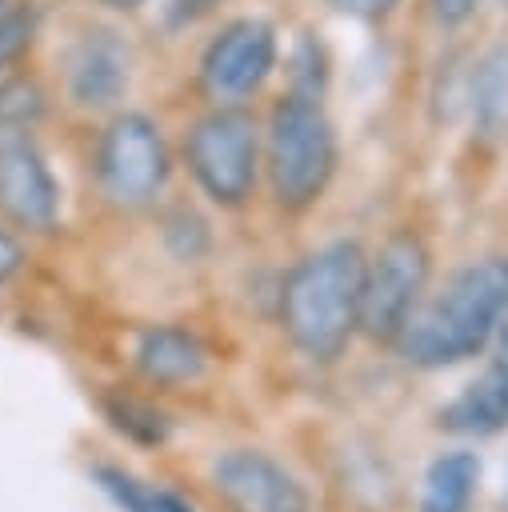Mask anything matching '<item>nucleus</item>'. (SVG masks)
<instances>
[{"label": "nucleus", "instance_id": "nucleus-11", "mask_svg": "<svg viewBox=\"0 0 508 512\" xmlns=\"http://www.w3.org/2000/svg\"><path fill=\"white\" fill-rule=\"evenodd\" d=\"M132 364L156 388H184V384H196L208 372V348L188 328L152 324L136 336Z\"/></svg>", "mask_w": 508, "mask_h": 512}, {"label": "nucleus", "instance_id": "nucleus-13", "mask_svg": "<svg viewBox=\"0 0 508 512\" xmlns=\"http://www.w3.org/2000/svg\"><path fill=\"white\" fill-rule=\"evenodd\" d=\"M480 488V456L468 448L440 452L420 476V512H468Z\"/></svg>", "mask_w": 508, "mask_h": 512}, {"label": "nucleus", "instance_id": "nucleus-9", "mask_svg": "<svg viewBox=\"0 0 508 512\" xmlns=\"http://www.w3.org/2000/svg\"><path fill=\"white\" fill-rule=\"evenodd\" d=\"M272 56H276L272 28L264 20H240L224 28L204 52V88L216 100H244L264 84Z\"/></svg>", "mask_w": 508, "mask_h": 512}, {"label": "nucleus", "instance_id": "nucleus-22", "mask_svg": "<svg viewBox=\"0 0 508 512\" xmlns=\"http://www.w3.org/2000/svg\"><path fill=\"white\" fill-rule=\"evenodd\" d=\"M152 512H196L188 500H180L176 492H168V488H156V504H152Z\"/></svg>", "mask_w": 508, "mask_h": 512}, {"label": "nucleus", "instance_id": "nucleus-19", "mask_svg": "<svg viewBox=\"0 0 508 512\" xmlns=\"http://www.w3.org/2000/svg\"><path fill=\"white\" fill-rule=\"evenodd\" d=\"M20 268H24V248H20L8 232H0V284L12 280Z\"/></svg>", "mask_w": 508, "mask_h": 512}, {"label": "nucleus", "instance_id": "nucleus-2", "mask_svg": "<svg viewBox=\"0 0 508 512\" xmlns=\"http://www.w3.org/2000/svg\"><path fill=\"white\" fill-rule=\"evenodd\" d=\"M364 272L368 256L356 240H332L288 272L280 292V324L304 360L332 364L344 356L360 332Z\"/></svg>", "mask_w": 508, "mask_h": 512}, {"label": "nucleus", "instance_id": "nucleus-10", "mask_svg": "<svg viewBox=\"0 0 508 512\" xmlns=\"http://www.w3.org/2000/svg\"><path fill=\"white\" fill-rule=\"evenodd\" d=\"M448 436L488 440L508 428V356H496L484 372H476L436 416Z\"/></svg>", "mask_w": 508, "mask_h": 512}, {"label": "nucleus", "instance_id": "nucleus-16", "mask_svg": "<svg viewBox=\"0 0 508 512\" xmlns=\"http://www.w3.org/2000/svg\"><path fill=\"white\" fill-rule=\"evenodd\" d=\"M108 420L116 432H124L136 444H164L168 440V420L140 400H108Z\"/></svg>", "mask_w": 508, "mask_h": 512}, {"label": "nucleus", "instance_id": "nucleus-4", "mask_svg": "<svg viewBox=\"0 0 508 512\" xmlns=\"http://www.w3.org/2000/svg\"><path fill=\"white\" fill-rule=\"evenodd\" d=\"M432 256L416 232H392L364 272V304H360V332L376 344H396L408 316L420 308L428 288Z\"/></svg>", "mask_w": 508, "mask_h": 512}, {"label": "nucleus", "instance_id": "nucleus-6", "mask_svg": "<svg viewBox=\"0 0 508 512\" xmlns=\"http://www.w3.org/2000/svg\"><path fill=\"white\" fill-rule=\"evenodd\" d=\"M96 176L112 204L124 208L148 204L168 180V148L160 128L140 112L116 116L100 136Z\"/></svg>", "mask_w": 508, "mask_h": 512}, {"label": "nucleus", "instance_id": "nucleus-21", "mask_svg": "<svg viewBox=\"0 0 508 512\" xmlns=\"http://www.w3.org/2000/svg\"><path fill=\"white\" fill-rule=\"evenodd\" d=\"M340 12H352V16H384L396 0H332Z\"/></svg>", "mask_w": 508, "mask_h": 512}, {"label": "nucleus", "instance_id": "nucleus-3", "mask_svg": "<svg viewBox=\"0 0 508 512\" xmlns=\"http://www.w3.org/2000/svg\"><path fill=\"white\" fill-rule=\"evenodd\" d=\"M268 184L280 208H308L320 200L336 168V136L316 96H288L268 120Z\"/></svg>", "mask_w": 508, "mask_h": 512}, {"label": "nucleus", "instance_id": "nucleus-17", "mask_svg": "<svg viewBox=\"0 0 508 512\" xmlns=\"http://www.w3.org/2000/svg\"><path fill=\"white\" fill-rule=\"evenodd\" d=\"M40 112H44V100L32 80L0 84V132H32Z\"/></svg>", "mask_w": 508, "mask_h": 512}, {"label": "nucleus", "instance_id": "nucleus-14", "mask_svg": "<svg viewBox=\"0 0 508 512\" xmlns=\"http://www.w3.org/2000/svg\"><path fill=\"white\" fill-rule=\"evenodd\" d=\"M472 116L488 136L508 128V48H496L480 60L472 76Z\"/></svg>", "mask_w": 508, "mask_h": 512}, {"label": "nucleus", "instance_id": "nucleus-5", "mask_svg": "<svg viewBox=\"0 0 508 512\" xmlns=\"http://www.w3.org/2000/svg\"><path fill=\"white\" fill-rule=\"evenodd\" d=\"M188 168L196 184L224 208H236L252 196L256 188V168H260V144H256V124L252 116L236 108L208 112L204 120L192 124L184 140Z\"/></svg>", "mask_w": 508, "mask_h": 512}, {"label": "nucleus", "instance_id": "nucleus-18", "mask_svg": "<svg viewBox=\"0 0 508 512\" xmlns=\"http://www.w3.org/2000/svg\"><path fill=\"white\" fill-rule=\"evenodd\" d=\"M32 40V20L28 12H4L0 16V64H8L12 56H20Z\"/></svg>", "mask_w": 508, "mask_h": 512}, {"label": "nucleus", "instance_id": "nucleus-8", "mask_svg": "<svg viewBox=\"0 0 508 512\" xmlns=\"http://www.w3.org/2000/svg\"><path fill=\"white\" fill-rule=\"evenodd\" d=\"M0 212L32 232L60 216V188L28 132H0Z\"/></svg>", "mask_w": 508, "mask_h": 512}, {"label": "nucleus", "instance_id": "nucleus-1", "mask_svg": "<svg viewBox=\"0 0 508 512\" xmlns=\"http://www.w3.org/2000/svg\"><path fill=\"white\" fill-rule=\"evenodd\" d=\"M508 328V256L456 268L440 292L420 300L396 336V352L412 368H452L480 356Z\"/></svg>", "mask_w": 508, "mask_h": 512}, {"label": "nucleus", "instance_id": "nucleus-20", "mask_svg": "<svg viewBox=\"0 0 508 512\" xmlns=\"http://www.w3.org/2000/svg\"><path fill=\"white\" fill-rule=\"evenodd\" d=\"M432 8H436V16L444 24H460V20H468L476 12V0H432Z\"/></svg>", "mask_w": 508, "mask_h": 512}, {"label": "nucleus", "instance_id": "nucleus-23", "mask_svg": "<svg viewBox=\"0 0 508 512\" xmlns=\"http://www.w3.org/2000/svg\"><path fill=\"white\" fill-rule=\"evenodd\" d=\"M112 4H116V8H136L140 0H112Z\"/></svg>", "mask_w": 508, "mask_h": 512}, {"label": "nucleus", "instance_id": "nucleus-15", "mask_svg": "<svg viewBox=\"0 0 508 512\" xmlns=\"http://www.w3.org/2000/svg\"><path fill=\"white\" fill-rule=\"evenodd\" d=\"M92 484L120 512H152V504H156V488L144 484V480H136L132 472H124L120 464H96L92 468Z\"/></svg>", "mask_w": 508, "mask_h": 512}, {"label": "nucleus", "instance_id": "nucleus-12", "mask_svg": "<svg viewBox=\"0 0 508 512\" xmlns=\"http://www.w3.org/2000/svg\"><path fill=\"white\" fill-rule=\"evenodd\" d=\"M68 88L84 108L112 104L128 88V48L112 32L84 36L68 56Z\"/></svg>", "mask_w": 508, "mask_h": 512}, {"label": "nucleus", "instance_id": "nucleus-7", "mask_svg": "<svg viewBox=\"0 0 508 512\" xmlns=\"http://www.w3.org/2000/svg\"><path fill=\"white\" fill-rule=\"evenodd\" d=\"M212 488L232 512H308L304 480L264 448H228L212 460Z\"/></svg>", "mask_w": 508, "mask_h": 512}]
</instances>
